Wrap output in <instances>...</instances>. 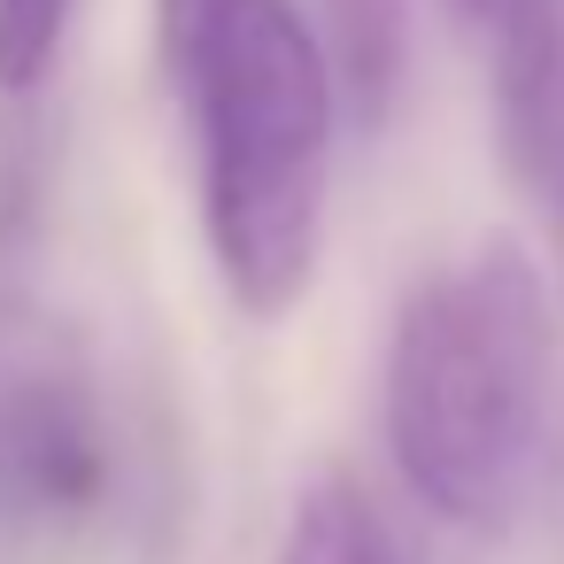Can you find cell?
I'll list each match as a JSON object with an SVG mask.
<instances>
[{"label": "cell", "instance_id": "obj_1", "mask_svg": "<svg viewBox=\"0 0 564 564\" xmlns=\"http://www.w3.org/2000/svg\"><path fill=\"white\" fill-rule=\"evenodd\" d=\"M194 124L202 240L240 317H286L325 248L340 70L302 0H225L178 47H155Z\"/></svg>", "mask_w": 564, "mask_h": 564}, {"label": "cell", "instance_id": "obj_2", "mask_svg": "<svg viewBox=\"0 0 564 564\" xmlns=\"http://www.w3.org/2000/svg\"><path fill=\"white\" fill-rule=\"evenodd\" d=\"M549 286L518 240H487L448 271H425L387 333L379 417L387 456L417 510L464 533L518 518L549 433Z\"/></svg>", "mask_w": 564, "mask_h": 564}, {"label": "cell", "instance_id": "obj_3", "mask_svg": "<svg viewBox=\"0 0 564 564\" xmlns=\"http://www.w3.org/2000/svg\"><path fill=\"white\" fill-rule=\"evenodd\" d=\"M124 425L94 356L0 302V556L63 564L117 533Z\"/></svg>", "mask_w": 564, "mask_h": 564}, {"label": "cell", "instance_id": "obj_4", "mask_svg": "<svg viewBox=\"0 0 564 564\" xmlns=\"http://www.w3.org/2000/svg\"><path fill=\"white\" fill-rule=\"evenodd\" d=\"M487 32L502 171L549 225H564V0H510Z\"/></svg>", "mask_w": 564, "mask_h": 564}, {"label": "cell", "instance_id": "obj_5", "mask_svg": "<svg viewBox=\"0 0 564 564\" xmlns=\"http://www.w3.org/2000/svg\"><path fill=\"white\" fill-rule=\"evenodd\" d=\"M271 564H402L371 495L348 479V471H317L294 510H286V533H279V556Z\"/></svg>", "mask_w": 564, "mask_h": 564}, {"label": "cell", "instance_id": "obj_6", "mask_svg": "<svg viewBox=\"0 0 564 564\" xmlns=\"http://www.w3.org/2000/svg\"><path fill=\"white\" fill-rule=\"evenodd\" d=\"M78 0H0V94H32L70 32Z\"/></svg>", "mask_w": 564, "mask_h": 564}, {"label": "cell", "instance_id": "obj_7", "mask_svg": "<svg viewBox=\"0 0 564 564\" xmlns=\"http://www.w3.org/2000/svg\"><path fill=\"white\" fill-rule=\"evenodd\" d=\"M225 0H155V47H178L186 32H202Z\"/></svg>", "mask_w": 564, "mask_h": 564}, {"label": "cell", "instance_id": "obj_8", "mask_svg": "<svg viewBox=\"0 0 564 564\" xmlns=\"http://www.w3.org/2000/svg\"><path fill=\"white\" fill-rule=\"evenodd\" d=\"M456 9H464V17H479V24H495V17L510 9V0H456Z\"/></svg>", "mask_w": 564, "mask_h": 564}]
</instances>
